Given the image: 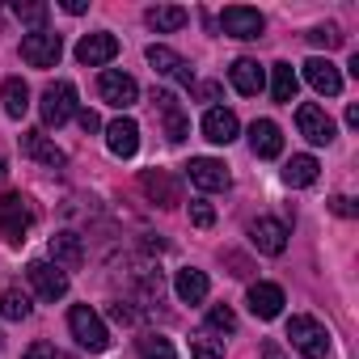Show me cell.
I'll return each mask as SVG.
<instances>
[{"mask_svg":"<svg viewBox=\"0 0 359 359\" xmlns=\"http://www.w3.org/2000/svg\"><path fill=\"white\" fill-rule=\"evenodd\" d=\"M287 342H292L304 359H325V355H330V330H325L317 317H304V313H296V317L287 321Z\"/></svg>","mask_w":359,"mask_h":359,"instance_id":"1","label":"cell"},{"mask_svg":"<svg viewBox=\"0 0 359 359\" xmlns=\"http://www.w3.org/2000/svg\"><path fill=\"white\" fill-rule=\"evenodd\" d=\"M34 224V212H30V199L18 195V191H5L0 195V237H5L9 245H22L26 233Z\"/></svg>","mask_w":359,"mask_h":359,"instance_id":"2","label":"cell"},{"mask_svg":"<svg viewBox=\"0 0 359 359\" xmlns=\"http://www.w3.org/2000/svg\"><path fill=\"white\" fill-rule=\"evenodd\" d=\"M76 85L72 81H55L43 89V102H39V114H43V127H64L72 114H76Z\"/></svg>","mask_w":359,"mask_h":359,"instance_id":"3","label":"cell"},{"mask_svg":"<svg viewBox=\"0 0 359 359\" xmlns=\"http://www.w3.org/2000/svg\"><path fill=\"white\" fill-rule=\"evenodd\" d=\"M68 330H72V338L85 346V351H106L110 346V330H106V321L89 309V304H72V313H68Z\"/></svg>","mask_w":359,"mask_h":359,"instance_id":"4","label":"cell"},{"mask_svg":"<svg viewBox=\"0 0 359 359\" xmlns=\"http://www.w3.org/2000/svg\"><path fill=\"white\" fill-rule=\"evenodd\" d=\"M60 55H64V39L55 34V30H30L26 39H22V60L30 64V68H55L60 64Z\"/></svg>","mask_w":359,"mask_h":359,"instance_id":"5","label":"cell"},{"mask_svg":"<svg viewBox=\"0 0 359 359\" xmlns=\"http://www.w3.org/2000/svg\"><path fill=\"white\" fill-rule=\"evenodd\" d=\"M152 106H156V114H161V123H165L169 144H182V140L191 135V118H187L182 102H177L169 89H152Z\"/></svg>","mask_w":359,"mask_h":359,"instance_id":"6","label":"cell"},{"mask_svg":"<svg viewBox=\"0 0 359 359\" xmlns=\"http://www.w3.org/2000/svg\"><path fill=\"white\" fill-rule=\"evenodd\" d=\"M97 93H102V102H110V106H118V110H131V106L140 102L135 76H127V72H118V68H106V72L97 76Z\"/></svg>","mask_w":359,"mask_h":359,"instance_id":"7","label":"cell"},{"mask_svg":"<svg viewBox=\"0 0 359 359\" xmlns=\"http://www.w3.org/2000/svg\"><path fill=\"white\" fill-rule=\"evenodd\" d=\"M148 64H152V72H156V76H169L173 85L195 89V68H191L182 55H177V51H169V47L152 43V47H148Z\"/></svg>","mask_w":359,"mask_h":359,"instance_id":"8","label":"cell"},{"mask_svg":"<svg viewBox=\"0 0 359 359\" xmlns=\"http://www.w3.org/2000/svg\"><path fill=\"white\" fill-rule=\"evenodd\" d=\"M26 279L34 283V292H39V300H47V304H55V300H64L68 296V275L60 271V266H51V262H30L26 266Z\"/></svg>","mask_w":359,"mask_h":359,"instance_id":"9","label":"cell"},{"mask_svg":"<svg viewBox=\"0 0 359 359\" xmlns=\"http://www.w3.org/2000/svg\"><path fill=\"white\" fill-rule=\"evenodd\" d=\"M220 30L229 34V39H262V30H266V22H262V13L258 9H245V5H229L224 13H220Z\"/></svg>","mask_w":359,"mask_h":359,"instance_id":"10","label":"cell"},{"mask_svg":"<svg viewBox=\"0 0 359 359\" xmlns=\"http://www.w3.org/2000/svg\"><path fill=\"white\" fill-rule=\"evenodd\" d=\"M187 177H191L199 191H229V187H233V173H229L224 161H216V156H191Z\"/></svg>","mask_w":359,"mask_h":359,"instance_id":"11","label":"cell"},{"mask_svg":"<svg viewBox=\"0 0 359 359\" xmlns=\"http://www.w3.org/2000/svg\"><path fill=\"white\" fill-rule=\"evenodd\" d=\"M140 187H144V195L156 208H177V203H182V187H177V177L169 169H144Z\"/></svg>","mask_w":359,"mask_h":359,"instance_id":"12","label":"cell"},{"mask_svg":"<svg viewBox=\"0 0 359 359\" xmlns=\"http://www.w3.org/2000/svg\"><path fill=\"white\" fill-rule=\"evenodd\" d=\"M296 127H300V135L309 144H334V118L321 106H313V102L296 106Z\"/></svg>","mask_w":359,"mask_h":359,"instance_id":"13","label":"cell"},{"mask_svg":"<svg viewBox=\"0 0 359 359\" xmlns=\"http://www.w3.org/2000/svg\"><path fill=\"white\" fill-rule=\"evenodd\" d=\"M114 55H118V39H114L110 30L85 34V39L76 43V60H81V64H89V68H102V64H110Z\"/></svg>","mask_w":359,"mask_h":359,"instance_id":"14","label":"cell"},{"mask_svg":"<svg viewBox=\"0 0 359 359\" xmlns=\"http://www.w3.org/2000/svg\"><path fill=\"white\" fill-rule=\"evenodd\" d=\"M106 148H110L114 156H123V161H127V156H135V152H140V123H135V118H127V114H123V118H114V123L106 127Z\"/></svg>","mask_w":359,"mask_h":359,"instance_id":"15","label":"cell"},{"mask_svg":"<svg viewBox=\"0 0 359 359\" xmlns=\"http://www.w3.org/2000/svg\"><path fill=\"white\" fill-rule=\"evenodd\" d=\"M250 241H254V250L258 254H283L287 250V229L279 224V220H271V216H262V220H254L250 224Z\"/></svg>","mask_w":359,"mask_h":359,"instance_id":"16","label":"cell"},{"mask_svg":"<svg viewBox=\"0 0 359 359\" xmlns=\"http://www.w3.org/2000/svg\"><path fill=\"white\" fill-rule=\"evenodd\" d=\"M304 81H309L321 97H338V93H342V72H338L330 60H321V55H313V60L304 64Z\"/></svg>","mask_w":359,"mask_h":359,"instance_id":"17","label":"cell"},{"mask_svg":"<svg viewBox=\"0 0 359 359\" xmlns=\"http://www.w3.org/2000/svg\"><path fill=\"white\" fill-rule=\"evenodd\" d=\"M250 148H254V156H262V161L279 156V152H283V131H279V123L254 118V127H250Z\"/></svg>","mask_w":359,"mask_h":359,"instance_id":"18","label":"cell"},{"mask_svg":"<svg viewBox=\"0 0 359 359\" xmlns=\"http://www.w3.org/2000/svg\"><path fill=\"white\" fill-rule=\"evenodd\" d=\"M22 152L30 156V161H39V165H47V169H64L68 165V156L43 135V131H22Z\"/></svg>","mask_w":359,"mask_h":359,"instance_id":"19","label":"cell"},{"mask_svg":"<svg viewBox=\"0 0 359 359\" xmlns=\"http://www.w3.org/2000/svg\"><path fill=\"white\" fill-rule=\"evenodd\" d=\"M81 262H85V245H81V237L68 233V229L55 233V237H51V266H60V271L68 275V271H76Z\"/></svg>","mask_w":359,"mask_h":359,"instance_id":"20","label":"cell"},{"mask_svg":"<svg viewBox=\"0 0 359 359\" xmlns=\"http://www.w3.org/2000/svg\"><path fill=\"white\" fill-rule=\"evenodd\" d=\"M283 287L279 283H254L250 287V313L254 317H262V321H275L279 313H283Z\"/></svg>","mask_w":359,"mask_h":359,"instance_id":"21","label":"cell"},{"mask_svg":"<svg viewBox=\"0 0 359 359\" xmlns=\"http://www.w3.org/2000/svg\"><path fill=\"white\" fill-rule=\"evenodd\" d=\"M229 81H233V89L245 93V97H258V93L266 89V72L258 68V60H233Z\"/></svg>","mask_w":359,"mask_h":359,"instance_id":"22","label":"cell"},{"mask_svg":"<svg viewBox=\"0 0 359 359\" xmlns=\"http://www.w3.org/2000/svg\"><path fill=\"white\" fill-rule=\"evenodd\" d=\"M237 131H241V123H237V114H233V110L212 106V110L203 114V135H208L212 144H233V140H237Z\"/></svg>","mask_w":359,"mask_h":359,"instance_id":"23","label":"cell"},{"mask_svg":"<svg viewBox=\"0 0 359 359\" xmlns=\"http://www.w3.org/2000/svg\"><path fill=\"white\" fill-rule=\"evenodd\" d=\"M173 292H177V300H182V304H203L208 292H212V283H208V275L199 266H187V271H177Z\"/></svg>","mask_w":359,"mask_h":359,"instance_id":"24","label":"cell"},{"mask_svg":"<svg viewBox=\"0 0 359 359\" xmlns=\"http://www.w3.org/2000/svg\"><path fill=\"white\" fill-rule=\"evenodd\" d=\"M0 102H5V114L9 118H22L30 110V85L22 76H9L5 85H0Z\"/></svg>","mask_w":359,"mask_h":359,"instance_id":"25","label":"cell"},{"mask_svg":"<svg viewBox=\"0 0 359 359\" xmlns=\"http://www.w3.org/2000/svg\"><path fill=\"white\" fill-rule=\"evenodd\" d=\"M317 156H309V152H300V156H292L287 165H283V182L287 187H313L317 182Z\"/></svg>","mask_w":359,"mask_h":359,"instance_id":"26","label":"cell"},{"mask_svg":"<svg viewBox=\"0 0 359 359\" xmlns=\"http://www.w3.org/2000/svg\"><path fill=\"white\" fill-rule=\"evenodd\" d=\"M296 89H300V76L292 72V64H271V97L275 102H296Z\"/></svg>","mask_w":359,"mask_h":359,"instance_id":"27","label":"cell"},{"mask_svg":"<svg viewBox=\"0 0 359 359\" xmlns=\"http://www.w3.org/2000/svg\"><path fill=\"white\" fill-rule=\"evenodd\" d=\"M144 22H148L156 34H173V30L187 26V9H177V5H156V9L144 13Z\"/></svg>","mask_w":359,"mask_h":359,"instance_id":"28","label":"cell"},{"mask_svg":"<svg viewBox=\"0 0 359 359\" xmlns=\"http://www.w3.org/2000/svg\"><path fill=\"white\" fill-rule=\"evenodd\" d=\"M30 296L26 292H18V287H5V292H0V317H5V321H26L30 317Z\"/></svg>","mask_w":359,"mask_h":359,"instance_id":"29","label":"cell"},{"mask_svg":"<svg viewBox=\"0 0 359 359\" xmlns=\"http://www.w3.org/2000/svg\"><path fill=\"white\" fill-rule=\"evenodd\" d=\"M135 351H140V359H177V351H173V342L165 334H140Z\"/></svg>","mask_w":359,"mask_h":359,"instance_id":"30","label":"cell"},{"mask_svg":"<svg viewBox=\"0 0 359 359\" xmlns=\"http://www.w3.org/2000/svg\"><path fill=\"white\" fill-rule=\"evenodd\" d=\"M13 13L26 22V26H34V30H43V22H47V5H43V0H13Z\"/></svg>","mask_w":359,"mask_h":359,"instance_id":"31","label":"cell"},{"mask_svg":"<svg viewBox=\"0 0 359 359\" xmlns=\"http://www.w3.org/2000/svg\"><path fill=\"white\" fill-rule=\"evenodd\" d=\"M208 325L220 330V334H237V313H233L229 304H212V309H208Z\"/></svg>","mask_w":359,"mask_h":359,"instance_id":"32","label":"cell"},{"mask_svg":"<svg viewBox=\"0 0 359 359\" xmlns=\"http://www.w3.org/2000/svg\"><path fill=\"white\" fill-rule=\"evenodd\" d=\"M191 351H195V359H224V338H195L191 342Z\"/></svg>","mask_w":359,"mask_h":359,"instance_id":"33","label":"cell"},{"mask_svg":"<svg viewBox=\"0 0 359 359\" xmlns=\"http://www.w3.org/2000/svg\"><path fill=\"white\" fill-rule=\"evenodd\" d=\"M309 43H313V47H325V51H330V47H338V43H342V34H338L334 26H317V30H309Z\"/></svg>","mask_w":359,"mask_h":359,"instance_id":"34","label":"cell"},{"mask_svg":"<svg viewBox=\"0 0 359 359\" xmlns=\"http://www.w3.org/2000/svg\"><path fill=\"white\" fill-rule=\"evenodd\" d=\"M191 220H195L199 229H212V224H216V208L203 203V199H195V203H191Z\"/></svg>","mask_w":359,"mask_h":359,"instance_id":"35","label":"cell"},{"mask_svg":"<svg viewBox=\"0 0 359 359\" xmlns=\"http://www.w3.org/2000/svg\"><path fill=\"white\" fill-rule=\"evenodd\" d=\"M22 359H60V351H55L51 342H43V338H39V342H30V346L22 351Z\"/></svg>","mask_w":359,"mask_h":359,"instance_id":"36","label":"cell"},{"mask_svg":"<svg viewBox=\"0 0 359 359\" xmlns=\"http://www.w3.org/2000/svg\"><path fill=\"white\" fill-rule=\"evenodd\" d=\"M110 317H114L118 325H135V309H131L127 300H114V304H110Z\"/></svg>","mask_w":359,"mask_h":359,"instance_id":"37","label":"cell"},{"mask_svg":"<svg viewBox=\"0 0 359 359\" xmlns=\"http://www.w3.org/2000/svg\"><path fill=\"white\" fill-rule=\"evenodd\" d=\"M195 93H199V102H220V85H216V81L195 85Z\"/></svg>","mask_w":359,"mask_h":359,"instance_id":"38","label":"cell"},{"mask_svg":"<svg viewBox=\"0 0 359 359\" xmlns=\"http://www.w3.org/2000/svg\"><path fill=\"white\" fill-rule=\"evenodd\" d=\"M76 118H81V127H85V131H97V127H102V118H97L93 110H76Z\"/></svg>","mask_w":359,"mask_h":359,"instance_id":"39","label":"cell"},{"mask_svg":"<svg viewBox=\"0 0 359 359\" xmlns=\"http://www.w3.org/2000/svg\"><path fill=\"white\" fill-rule=\"evenodd\" d=\"M330 208H334L338 216H355V203H351V199H342V195H334V199H330Z\"/></svg>","mask_w":359,"mask_h":359,"instance_id":"40","label":"cell"},{"mask_svg":"<svg viewBox=\"0 0 359 359\" xmlns=\"http://www.w3.org/2000/svg\"><path fill=\"white\" fill-rule=\"evenodd\" d=\"M89 5H85V0H64V13H72V18H81Z\"/></svg>","mask_w":359,"mask_h":359,"instance_id":"41","label":"cell"},{"mask_svg":"<svg viewBox=\"0 0 359 359\" xmlns=\"http://www.w3.org/2000/svg\"><path fill=\"white\" fill-rule=\"evenodd\" d=\"M262 359H283V351H279V342H262Z\"/></svg>","mask_w":359,"mask_h":359,"instance_id":"42","label":"cell"},{"mask_svg":"<svg viewBox=\"0 0 359 359\" xmlns=\"http://www.w3.org/2000/svg\"><path fill=\"white\" fill-rule=\"evenodd\" d=\"M346 123H351V127H359V106H355V102L346 106Z\"/></svg>","mask_w":359,"mask_h":359,"instance_id":"43","label":"cell"},{"mask_svg":"<svg viewBox=\"0 0 359 359\" xmlns=\"http://www.w3.org/2000/svg\"><path fill=\"white\" fill-rule=\"evenodd\" d=\"M0 173H5V152H0Z\"/></svg>","mask_w":359,"mask_h":359,"instance_id":"44","label":"cell"},{"mask_svg":"<svg viewBox=\"0 0 359 359\" xmlns=\"http://www.w3.org/2000/svg\"><path fill=\"white\" fill-rule=\"evenodd\" d=\"M0 346H5V338H0Z\"/></svg>","mask_w":359,"mask_h":359,"instance_id":"45","label":"cell"}]
</instances>
